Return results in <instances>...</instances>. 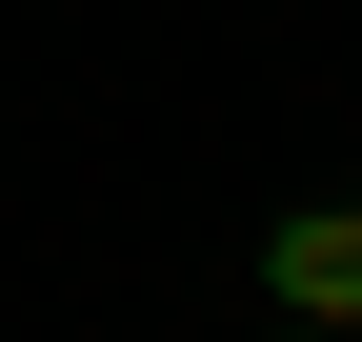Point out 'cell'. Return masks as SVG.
Instances as JSON below:
<instances>
[{"label": "cell", "mask_w": 362, "mask_h": 342, "mask_svg": "<svg viewBox=\"0 0 362 342\" xmlns=\"http://www.w3.org/2000/svg\"><path fill=\"white\" fill-rule=\"evenodd\" d=\"M262 342H362V322H262Z\"/></svg>", "instance_id": "obj_2"}, {"label": "cell", "mask_w": 362, "mask_h": 342, "mask_svg": "<svg viewBox=\"0 0 362 342\" xmlns=\"http://www.w3.org/2000/svg\"><path fill=\"white\" fill-rule=\"evenodd\" d=\"M262 322H362V201H282L262 222Z\"/></svg>", "instance_id": "obj_1"}]
</instances>
